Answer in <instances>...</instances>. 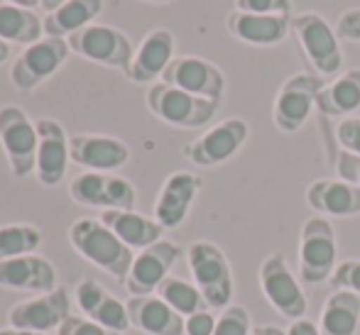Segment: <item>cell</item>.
I'll use <instances>...</instances> for the list:
<instances>
[{
	"instance_id": "obj_1",
	"label": "cell",
	"mask_w": 360,
	"mask_h": 335,
	"mask_svg": "<svg viewBox=\"0 0 360 335\" xmlns=\"http://www.w3.org/2000/svg\"><path fill=\"white\" fill-rule=\"evenodd\" d=\"M69 242L86 262L103 269L105 274L115 277L125 284L133 267V250L115 235L110 228H105L98 218H79L69 228Z\"/></svg>"
},
{
	"instance_id": "obj_2",
	"label": "cell",
	"mask_w": 360,
	"mask_h": 335,
	"mask_svg": "<svg viewBox=\"0 0 360 335\" xmlns=\"http://www.w3.org/2000/svg\"><path fill=\"white\" fill-rule=\"evenodd\" d=\"M145 103L150 108V113L155 118H160L162 123L172 125V128H184V130H196L204 128L214 120L218 103L216 100H206L199 96H191L181 88L165 84H152L145 93Z\"/></svg>"
},
{
	"instance_id": "obj_3",
	"label": "cell",
	"mask_w": 360,
	"mask_h": 335,
	"mask_svg": "<svg viewBox=\"0 0 360 335\" xmlns=\"http://www.w3.org/2000/svg\"><path fill=\"white\" fill-rule=\"evenodd\" d=\"M292 32L319 76H336L343 67V52L336 27L319 13H299L292 18Z\"/></svg>"
},
{
	"instance_id": "obj_4",
	"label": "cell",
	"mask_w": 360,
	"mask_h": 335,
	"mask_svg": "<svg viewBox=\"0 0 360 335\" xmlns=\"http://www.w3.org/2000/svg\"><path fill=\"white\" fill-rule=\"evenodd\" d=\"M336 230L323 216L309 218L302 225V237H299V274L302 282L321 284L331 282L336 272Z\"/></svg>"
},
{
	"instance_id": "obj_5",
	"label": "cell",
	"mask_w": 360,
	"mask_h": 335,
	"mask_svg": "<svg viewBox=\"0 0 360 335\" xmlns=\"http://www.w3.org/2000/svg\"><path fill=\"white\" fill-rule=\"evenodd\" d=\"M0 145L8 157L15 179H27L37 169V123L27 118L20 105L0 108Z\"/></svg>"
},
{
	"instance_id": "obj_6",
	"label": "cell",
	"mask_w": 360,
	"mask_h": 335,
	"mask_svg": "<svg viewBox=\"0 0 360 335\" xmlns=\"http://www.w3.org/2000/svg\"><path fill=\"white\" fill-rule=\"evenodd\" d=\"M191 277L209 308H228L233 298V272L226 255L214 242H194L186 252Z\"/></svg>"
},
{
	"instance_id": "obj_7",
	"label": "cell",
	"mask_w": 360,
	"mask_h": 335,
	"mask_svg": "<svg viewBox=\"0 0 360 335\" xmlns=\"http://www.w3.org/2000/svg\"><path fill=\"white\" fill-rule=\"evenodd\" d=\"M69 49L79 57L89 59V62L103 64V67L118 69L128 74L130 62L135 57V49L130 37L118 27L110 25H89V27L74 32L67 37Z\"/></svg>"
},
{
	"instance_id": "obj_8",
	"label": "cell",
	"mask_w": 360,
	"mask_h": 335,
	"mask_svg": "<svg viewBox=\"0 0 360 335\" xmlns=\"http://www.w3.org/2000/svg\"><path fill=\"white\" fill-rule=\"evenodd\" d=\"M72 54L69 42L62 37H42L39 42L25 47V52L10 67V81L20 93H32L52 74L62 69Z\"/></svg>"
},
{
	"instance_id": "obj_9",
	"label": "cell",
	"mask_w": 360,
	"mask_h": 335,
	"mask_svg": "<svg viewBox=\"0 0 360 335\" xmlns=\"http://www.w3.org/2000/svg\"><path fill=\"white\" fill-rule=\"evenodd\" d=\"M69 196L79 206L103 208V211H133L138 191L128 179L105 171H84L69 184Z\"/></svg>"
},
{
	"instance_id": "obj_10",
	"label": "cell",
	"mask_w": 360,
	"mask_h": 335,
	"mask_svg": "<svg viewBox=\"0 0 360 335\" xmlns=\"http://www.w3.org/2000/svg\"><path fill=\"white\" fill-rule=\"evenodd\" d=\"M260 289L270 306L287 321H302L307 316V296L294 279L282 252H272L260 265Z\"/></svg>"
},
{
	"instance_id": "obj_11",
	"label": "cell",
	"mask_w": 360,
	"mask_h": 335,
	"mask_svg": "<svg viewBox=\"0 0 360 335\" xmlns=\"http://www.w3.org/2000/svg\"><path fill=\"white\" fill-rule=\"evenodd\" d=\"M323 88L321 76L294 74L280 86L272 105V120L282 133H297L304 128L311 110L316 108V96Z\"/></svg>"
},
{
	"instance_id": "obj_12",
	"label": "cell",
	"mask_w": 360,
	"mask_h": 335,
	"mask_svg": "<svg viewBox=\"0 0 360 335\" xmlns=\"http://www.w3.org/2000/svg\"><path fill=\"white\" fill-rule=\"evenodd\" d=\"M250 128L245 120L228 118L206 130L201 137L184 147V157L196 166H218L228 162L248 142Z\"/></svg>"
},
{
	"instance_id": "obj_13",
	"label": "cell",
	"mask_w": 360,
	"mask_h": 335,
	"mask_svg": "<svg viewBox=\"0 0 360 335\" xmlns=\"http://www.w3.org/2000/svg\"><path fill=\"white\" fill-rule=\"evenodd\" d=\"M162 81L174 88H181L191 96H199L206 100L221 103L226 93V76L214 62L201 57H174L167 71L162 74Z\"/></svg>"
},
{
	"instance_id": "obj_14",
	"label": "cell",
	"mask_w": 360,
	"mask_h": 335,
	"mask_svg": "<svg viewBox=\"0 0 360 335\" xmlns=\"http://www.w3.org/2000/svg\"><path fill=\"white\" fill-rule=\"evenodd\" d=\"M69 316H72V298L64 287H57L49 294H39L37 298L22 301L8 311V321L13 328L44 335L57 331Z\"/></svg>"
},
{
	"instance_id": "obj_15",
	"label": "cell",
	"mask_w": 360,
	"mask_h": 335,
	"mask_svg": "<svg viewBox=\"0 0 360 335\" xmlns=\"http://www.w3.org/2000/svg\"><path fill=\"white\" fill-rule=\"evenodd\" d=\"M179 257L181 250L169 240H160L140 250L125 279V289L130 296H152L160 289V284L169 277V269L176 265Z\"/></svg>"
},
{
	"instance_id": "obj_16",
	"label": "cell",
	"mask_w": 360,
	"mask_h": 335,
	"mask_svg": "<svg viewBox=\"0 0 360 335\" xmlns=\"http://www.w3.org/2000/svg\"><path fill=\"white\" fill-rule=\"evenodd\" d=\"M37 181L42 186H59L67 176L69 162H72V150H69V137L62 123L52 118L37 120Z\"/></svg>"
},
{
	"instance_id": "obj_17",
	"label": "cell",
	"mask_w": 360,
	"mask_h": 335,
	"mask_svg": "<svg viewBox=\"0 0 360 335\" xmlns=\"http://www.w3.org/2000/svg\"><path fill=\"white\" fill-rule=\"evenodd\" d=\"M69 150H72L74 164L89 171H105V174L125 166L130 159L128 145L110 135H74L69 137Z\"/></svg>"
},
{
	"instance_id": "obj_18",
	"label": "cell",
	"mask_w": 360,
	"mask_h": 335,
	"mask_svg": "<svg viewBox=\"0 0 360 335\" xmlns=\"http://www.w3.org/2000/svg\"><path fill=\"white\" fill-rule=\"evenodd\" d=\"M201 189V179L191 171H174L165 179L155 201V221L165 230H174L189 216V208Z\"/></svg>"
},
{
	"instance_id": "obj_19",
	"label": "cell",
	"mask_w": 360,
	"mask_h": 335,
	"mask_svg": "<svg viewBox=\"0 0 360 335\" xmlns=\"http://www.w3.org/2000/svg\"><path fill=\"white\" fill-rule=\"evenodd\" d=\"M0 287L13 289V291L49 294L57 289V269L37 252L3 260L0 262Z\"/></svg>"
},
{
	"instance_id": "obj_20",
	"label": "cell",
	"mask_w": 360,
	"mask_h": 335,
	"mask_svg": "<svg viewBox=\"0 0 360 335\" xmlns=\"http://www.w3.org/2000/svg\"><path fill=\"white\" fill-rule=\"evenodd\" d=\"M76 303H79L81 313L89 321L98 323V326L108 328V331L125 333L133 326L128 316V303L118 301L113 294L105 291L94 279L79 282V287H76Z\"/></svg>"
},
{
	"instance_id": "obj_21",
	"label": "cell",
	"mask_w": 360,
	"mask_h": 335,
	"mask_svg": "<svg viewBox=\"0 0 360 335\" xmlns=\"http://www.w3.org/2000/svg\"><path fill=\"white\" fill-rule=\"evenodd\" d=\"M174 34L169 29L157 27L152 32H147L140 47L135 49V57L125 76L133 84H155L157 79H162V74L174 59Z\"/></svg>"
},
{
	"instance_id": "obj_22",
	"label": "cell",
	"mask_w": 360,
	"mask_h": 335,
	"mask_svg": "<svg viewBox=\"0 0 360 335\" xmlns=\"http://www.w3.org/2000/svg\"><path fill=\"white\" fill-rule=\"evenodd\" d=\"M228 32L252 47H275L292 32V15H252L233 10L226 18Z\"/></svg>"
},
{
	"instance_id": "obj_23",
	"label": "cell",
	"mask_w": 360,
	"mask_h": 335,
	"mask_svg": "<svg viewBox=\"0 0 360 335\" xmlns=\"http://www.w3.org/2000/svg\"><path fill=\"white\" fill-rule=\"evenodd\" d=\"M307 203L319 216L351 218L360 213V186L343 179H316L307 189Z\"/></svg>"
},
{
	"instance_id": "obj_24",
	"label": "cell",
	"mask_w": 360,
	"mask_h": 335,
	"mask_svg": "<svg viewBox=\"0 0 360 335\" xmlns=\"http://www.w3.org/2000/svg\"><path fill=\"white\" fill-rule=\"evenodd\" d=\"M128 316L147 335H184V318L160 296H133L128 301Z\"/></svg>"
},
{
	"instance_id": "obj_25",
	"label": "cell",
	"mask_w": 360,
	"mask_h": 335,
	"mask_svg": "<svg viewBox=\"0 0 360 335\" xmlns=\"http://www.w3.org/2000/svg\"><path fill=\"white\" fill-rule=\"evenodd\" d=\"M105 228L115 232L130 250H145L162 240L165 228L152 218H145L135 211H103L98 218Z\"/></svg>"
},
{
	"instance_id": "obj_26",
	"label": "cell",
	"mask_w": 360,
	"mask_h": 335,
	"mask_svg": "<svg viewBox=\"0 0 360 335\" xmlns=\"http://www.w3.org/2000/svg\"><path fill=\"white\" fill-rule=\"evenodd\" d=\"M316 108L326 118H351L360 108V69L343 71L316 96Z\"/></svg>"
},
{
	"instance_id": "obj_27",
	"label": "cell",
	"mask_w": 360,
	"mask_h": 335,
	"mask_svg": "<svg viewBox=\"0 0 360 335\" xmlns=\"http://www.w3.org/2000/svg\"><path fill=\"white\" fill-rule=\"evenodd\" d=\"M101 13H103V0H67L62 8L44 15V34L67 39L79 29L94 25Z\"/></svg>"
},
{
	"instance_id": "obj_28",
	"label": "cell",
	"mask_w": 360,
	"mask_h": 335,
	"mask_svg": "<svg viewBox=\"0 0 360 335\" xmlns=\"http://www.w3.org/2000/svg\"><path fill=\"white\" fill-rule=\"evenodd\" d=\"M360 326V296L353 291H333L319 318L321 335H356Z\"/></svg>"
},
{
	"instance_id": "obj_29",
	"label": "cell",
	"mask_w": 360,
	"mask_h": 335,
	"mask_svg": "<svg viewBox=\"0 0 360 335\" xmlns=\"http://www.w3.org/2000/svg\"><path fill=\"white\" fill-rule=\"evenodd\" d=\"M44 34L42 20L34 15V10L18 8V5L0 3V39L8 44H30L39 42Z\"/></svg>"
},
{
	"instance_id": "obj_30",
	"label": "cell",
	"mask_w": 360,
	"mask_h": 335,
	"mask_svg": "<svg viewBox=\"0 0 360 335\" xmlns=\"http://www.w3.org/2000/svg\"><path fill=\"white\" fill-rule=\"evenodd\" d=\"M157 296L172 306L181 318H189L199 311H209V303H206L204 294L199 291L196 284H189L179 277H167L165 282L157 289Z\"/></svg>"
},
{
	"instance_id": "obj_31",
	"label": "cell",
	"mask_w": 360,
	"mask_h": 335,
	"mask_svg": "<svg viewBox=\"0 0 360 335\" xmlns=\"http://www.w3.org/2000/svg\"><path fill=\"white\" fill-rule=\"evenodd\" d=\"M42 245V230L27 223L0 225V262L13 257L34 255Z\"/></svg>"
},
{
	"instance_id": "obj_32",
	"label": "cell",
	"mask_w": 360,
	"mask_h": 335,
	"mask_svg": "<svg viewBox=\"0 0 360 335\" xmlns=\"http://www.w3.org/2000/svg\"><path fill=\"white\" fill-rule=\"evenodd\" d=\"M214 335H252L250 331V313L243 306L223 308L221 318H216Z\"/></svg>"
},
{
	"instance_id": "obj_33",
	"label": "cell",
	"mask_w": 360,
	"mask_h": 335,
	"mask_svg": "<svg viewBox=\"0 0 360 335\" xmlns=\"http://www.w3.org/2000/svg\"><path fill=\"white\" fill-rule=\"evenodd\" d=\"M333 289H343V291H353L360 296V260H346L336 267L331 277Z\"/></svg>"
},
{
	"instance_id": "obj_34",
	"label": "cell",
	"mask_w": 360,
	"mask_h": 335,
	"mask_svg": "<svg viewBox=\"0 0 360 335\" xmlns=\"http://www.w3.org/2000/svg\"><path fill=\"white\" fill-rule=\"evenodd\" d=\"M236 10L252 15H289L292 0H236Z\"/></svg>"
},
{
	"instance_id": "obj_35",
	"label": "cell",
	"mask_w": 360,
	"mask_h": 335,
	"mask_svg": "<svg viewBox=\"0 0 360 335\" xmlns=\"http://www.w3.org/2000/svg\"><path fill=\"white\" fill-rule=\"evenodd\" d=\"M57 335H123V333L108 331V328L89 321L86 316H69L67 321L57 328Z\"/></svg>"
},
{
	"instance_id": "obj_36",
	"label": "cell",
	"mask_w": 360,
	"mask_h": 335,
	"mask_svg": "<svg viewBox=\"0 0 360 335\" xmlns=\"http://www.w3.org/2000/svg\"><path fill=\"white\" fill-rule=\"evenodd\" d=\"M336 140L346 152L360 157V118H356V115L343 118L336 128Z\"/></svg>"
},
{
	"instance_id": "obj_37",
	"label": "cell",
	"mask_w": 360,
	"mask_h": 335,
	"mask_svg": "<svg viewBox=\"0 0 360 335\" xmlns=\"http://www.w3.org/2000/svg\"><path fill=\"white\" fill-rule=\"evenodd\" d=\"M336 34H338V39H346V42L360 44V8L346 10V13L338 18Z\"/></svg>"
},
{
	"instance_id": "obj_38",
	"label": "cell",
	"mask_w": 360,
	"mask_h": 335,
	"mask_svg": "<svg viewBox=\"0 0 360 335\" xmlns=\"http://www.w3.org/2000/svg\"><path fill=\"white\" fill-rule=\"evenodd\" d=\"M336 171H338V179L360 186V157L358 155H351V152H346V150L338 152Z\"/></svg>"
},
{
	"instance_id": "obj_39",
	"label": "cell",
	"mask_w": 360,
	"mask_h": 335,
	"mask_svg": "<svg viewBox=\"0 0 360 335\" xmlns=\"http://www.w3.org/2000/svg\"><path fill=\"white\" fill-rule=\"evenodd\" d=\"M216 318L209 311H199L194 316L184 318V335H214Z\"/></svg>"
},
{
	"instance_id": "obj_40",
	"label": "cell",
	"mask_w": 360,
	"mask_h": 335,
	"mask_svg": "<svg viewBox=\"0 0 360 335\" xmlns=\"http://www.w3.org/2000/svg\"><path fill=\"white\" fill-rule=\"evenodd\" d=\"M287 335H321V333H319V328L314 326L311 321H307V318H302V321H294L292 326H289Z\"/></svg>"
},
{
	"instance_id": "obj_41",
	"label": "cell",
	"mask_w": 360,
	"mask_h": 335,
	"mask_svg": "<svg viewBox=\"0 0 360 335\" xmlns=\"http://www.w3.org/2000/svg\"><path fill=\"white\" fill-rule=\"evenodd\" d=\"M67 3V0H39V8L44 10V13H54L57 8H62V5Z\"/></svg>"
},
{
	"instance_id": "obj_42",
	"label": "cell",
	"mask_w": 360,
	"mask_h": 335,
	"mask_svg": "<svg viewBox=\"0 0 360 335\" xmlns=\"http://www.w3.org/2000/svg\"><path fill=\"white\" fill-rule=\"evenodd\" d=\"M3 3L18 5V8H27V10H34V8H39V0H3Z\"/></svg>"
},
{
	"instance_id": "obj_43",
	"label": "cell",
	"mask_w": 360,
	"mask_h": 335,
	"mask_svg": "<svg viewBox=\"0 0 360 335\" xmlns=\"http://www.w3.org/2000/svg\"><path fill=\"white\" fill-rule=\"evenodd\" d=\"M252 333H255V335H287L285 331H280L277 326H260V328H255Z\"/></svg>"
},
{
	"instance_id": "obj_44",
	"label": "cell",
	"mask_w": 360,
	"mask_h": 335,
	"mask_svg": "<svg viewBox=\"0 0 360 335\" xmlns=\"http://www.w3.org/2000/svg\"><path fill=\"white\" fill-rule=\"evenodd\" d=\"M0 335H44V333H34V331H20V328L8 326V328H3V331H0Z\"/></svg>"
},
{
	"instance_id": "obj_45",
	"label": "cell",
	"mask_w": 360,
	"mask_h": 335,
	"mask_svg": "<svg viewBox=\"0 0 360 335\" xmlns=\"http://www.w3.org/2000/svg\"><path fill=\"white\" fill-rule=\"evenodd\" d=\"M10 54H13V49H10V44L5 42V39H0V64H5L10 59Z\"/></svg>"
},
{
	"instance_id": "obj_46",
	"label": "cell",
	"mask_w": 360,
	"mask_h": 335,
	"mask_svg": "<svg viewBox=\"0 0 360 335\" xmlns=\"http://www.w3.org/2000/svg\"><path fill=\"white\" fill-rule=\"evenodd\" d=\"M143 3H157V5H160V3H169V0H143Z\"/></svg>"
},
{
	"instance_id": "obj_47",
	"label": "cell",
	"mask_w": 360,
	"mask_h": 335,
	"mask_svg": "<svg viewBox=\"0 0 360 335\" xmlns=\"http://www.w3.org/2000/svg\"><path fill=\"white\" fill-rule=\"evenodd\" d=\"M252 335H255V333H252Z\"/></svg>"
}]
</instances>
